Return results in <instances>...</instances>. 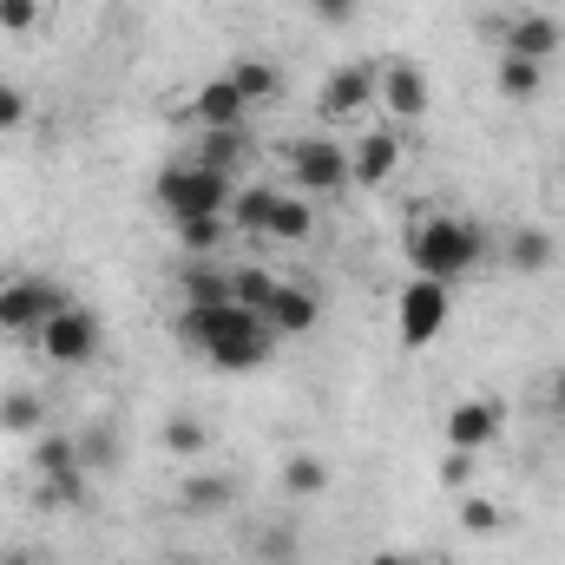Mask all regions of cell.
<instances>
[{
  "mask_svg": "<svg viewBox=\"0 0 565 565\" xmlns=\"http://www.w3.org/2000/svg\"><path fill=\"white\" fill-rule=\"evenodd\" d=\"M171 335L191 349V355H204L211 369H224V375H250V369H264L270 355H277V335L264 329V316L257 309H244V302H211V309H178L171 316Z\"/></svg>",
  "mask_w": 565,
  "mask_h": 565,
  "instance_id": "cell-1",
  "label": "cell"
},
{
  "mask_svg": "<svg viewBox=\"0 0 565 565\" xmlns=\"http://www.w3.org/2000/svg\"><path fill=\"white\" fill-rule=\"evenodd\" d=\"M408 264H415V277L454 289L460 277H473L480 264H493V231L473 224V217L434 211V217H422V224L408 231Z\"/></svg>",
  "mask_w": 565,
  "mask_h": 565,
  "instance_id": "cell-2",
  "label": "cell"
},
{
  "mask_svg": "<svg viewBox=\"0 0 565 565\" xmlns=\"http://www.w3.org/2000/svg\"><path fill=\"white\" fill-rule=\"evenodd\" d=\"M231 191H237V178H217V171H204L198 158H184V164H164V171L151 178V198H158V211H164L171 224L231 211Z\"/></svg>",
  "mask_w": 565,
  "mask_h": 565,
  "instance_id": "cell-3",
  "label": "cell"
},
{
  "mask_svg": "<svg viewBox=\"0 0 565 565\" xmlns=\"http://www.w3.org/2000/svg\"><path fill=\"white\" fill-rule=\"evenodd\" d=\"M282 171H289V191H302V198H329V191H349V184H355L349 145L329 139V132L289 139L282 145Z\"/></svg>",
  "mask_w": 565,
  "mask_h": 565,
  "instance_id": "cell-4",
  "label": "cell"
},
{
  "mask_svg": "<svg viewBox=\"0 0 565 565\" xmlns=\"http://www.w3.org/2000/svg\"><path fill=\"white\" fill-rule=\"evenodd\" d=\"M73 296L53 277H7L0 282V335L7 342H40V329L66 309Z\"/></svg>",
  "mask_w": 565,
  "mask_h": 565,
  "instance_id": "cell-5",
  "label": "cell"
},
{
  "mask_svg": "<svg viewBox=\"0 0 565 565\" xmlns=\"http://www.w3.org/2000/svg\"><path fill=\"white\" fill-rule=\"evenodd\" d=\"M53 369H86L99 349H106V322L86 309V302H66L46 329H40V342H33Z\"/></svg>",
  "mask_w": 565,
  "mask_h": 565,
  "instance_id": "cell-6",
  "label": "cell"
},
{
  "mask_svg": "<svg viewBox=\"0 0 565 565\" xmlns=\"http://www.w3.org/2000/svg\"><path fill=\"white\" fill-rule=\"evenodd\" d=\"M487 33H500V53H520V60H540L553 66L565 46V26L553 20V7H520V13H493Z\"/></svg>",
  "mask_w": 565,
  "mask_h": 565,
  "instance_id": "cell-7",
  "label": "cell"
},
{
  "mask_svg": "<svg viewBox=\"0 0 565 565\" xmlns=\"http://www.w3.org/2000/svg\"><path fill=\"white\" fill-rule=\"evenodd\" d=\"M375 106V60H349V66H335L322 86H316V119L322 126H349V119H362Z\"/></svg>",
  "mask_w": 565,
  "mask_h": 565,
  "instance_id": "cell-8",
  "label": "cell"
},
{
  "mask_svg": "<svg viewBox=\"0 0 565 565\" xmlns=\"http://www.w3.org/2000/svg\"><path fill=\"white\" fill-rule=\"evenodd\" d=\"M427 73L415 60H375V106L388 113V126H415L427 113Z\"/></svg>",
  "mask_w": 565,
  "mask_h": 565,
  "instance_id": "cell-9",
  "label": "cell"
},
{
  "mask_svg": "<svg viewBox=\"0 0 565 565\" xmlns=\"http://www.w3.org/2000/svg\"><path fill=\"white\" fill-rule=\"evenodd\" d=\"M447 316H454V289L447 282H427V277H415L402 289V302H395V322H402V342L408 349H427L447 329Z\"/></svg>",
  "mask_w": 565,
  "mask_h": 565,
  "instance_id": "cell-10",
  "label": "cell"
},
{
  "mask_svg": "<svg viewBox=\"0 0 565 565\" xmlns=\"http://www.w3.org/2000/svg\"><path fill=\"white\" fill-rule=\"evenodd\" d=\"M500 427H507V408H500L493 395H467V402H454V408H447L440 440H447L454 454H487V447L500 440Z\"/></svg>",
  "mask_w": 565,
  "mask_h": 565,
  "instance_id": "cell-11",
  "label": "cell"
},
{
  "mask_svg": "<svg viewBox=\"0 0 565 565\" xmlns=\"http://www.w3.org/2000/svg\"><path fill=\"white\" fill-rule=\"evenodd\" d=\"M257 316H264V329H270L277 342H296V335H309V329L322 322V296H316L309 282L282 277L277 289H270V302H264Z\"/></svg>",
  "mask_w": 565,
  "mask_h": 565,
  "instance_id": "cell-12",
  "label": "cell"
},
{
  "mask_svg": "<svg viewBox=\"0 0 565 565\" xmlns=\"http://www.w3.org/2000/svg\"><path fill=\"white\" fill-rule=\"evenodd\" d=\"M493 264L513 270V277H540V270L559 264V244L540 224H507V231H493Z\"/></svg>",
  "mask_w": 565,
  "mask_h": 565,
  "instance_id": "cell-13",
  "label": "cell"
},
{
  "mask_svg": "<svg viewBox=\"0 0 565 565\" xmlns=\"http://www.w3.org/2000/svg\"><path fill=\"white\" fill-rule=\"evenodd\" d=\"M191 158H198L204 171L244 184V171H250V158H257V139H250V126H211V132H198V151H191Z\"/></svg>",
  "mask_w": 565,
  "mask_h": 565,
  "instance_id": "cell-14",
  "label": "cell"
},
{
  "mask_svg": "<svg viewBox=\"0 0 565 565\" xmlns=\"http://www.w3.org/2000/svg\"><path fill=\"white\" fill-rule=\"evenodd\" d=\"M184 119L198 126V132H211V126H250V99L217 73V79H204L198 93H191V106H184Z\"/></svg>",
  "mask_w": 565,
  "mask_h": 565,
  "instance_id": "cell-15",
  "label": "cell"
},
{
  "mask_svg": "<svg viewBox=\"0 0 565 565\" xmlns=\"http://www.w3.org/2000/svg\"><path fill=\"white\" fill-rule=\"evenodd\" d=\"M349 164H355V184H362V191H382V184L402 171V139H395V126H375L369 139L349 151Z\"/></svg>",
  "mask_w": 565,
  "mask_h": 565,
  "instance_id": "cell-16",
  "label": "cell"
},
{
  "mask_svg": "<svg viewBox=\"0 0 565 565\" xmlns=\"http://www.w3.org/2000/svg\"><path fill=\"white\" fill-rule=\"evenodd\" d=\"M231 507H237V473H191V480H178V513L217 520Z\"/></svg>",
  "mask_w": 565,
  "mask_h": 565,
  "instance_id": "cell-17",
  "label": "cell"
},
{
  "mask_svg": "<svg viewBox=\"0 0 565 565\" xmlns=\"http://www.w3.org/2000/svg\"><path fill=\"white\" fill-rule=\"evenodd\" d=\"M493 93L513 99V106H533V99H546V66L520 60V53H500L493 60Z\"/></svg>",
  "mask_w": 565,
  "mask_h": 565,
  "instance_id": "cell-18",
  "label": "cell"
},
{
  "mask_svg": "<svg viewBox=\"0 0 565 565\" xmlns=\"http://www.w3.org/2000/svg\"><path fill=\"white\" fill-rule=\"evenodd\" d=\"M178 296H184L191 309L237 302V296H231V264H217V257H191V264H184V277H178Z\"/></svg>",
  "mask_w": 565,
  "mask_h": 565,
  "instance_id": "cell-19",
  "label": "cell"
},
{
  "mask_svg": "<svg viewBox=\"0 0 565 565\" xmlns=\"http://www.w3.org/2000/svg\"><path fill=\"white\" fill-rule=\"evenodd\" d=\"M224 79L250 99V113H257V106H270V99H282V66H277V60L244 53V60H231V66H224Z\"/></svg>",
  "mask_w": 565,
  "mask_h": 565,
  "instance_id": "cell-20",
  "label": "cell"
},
{
  "mask_svg": "<svg viewBox=\"0 0 565 565\" xmlns=\"http://www.w3.org/2000/svg\"><path fill=\"white\" fill-rule=\"evenodd\" d=\"M277 191L282 184H237V191H231V211H224L231 231H237V237H264V231H270V211H277Z\"/></svg>",
  "mask_w": 565,
  "mask_h": 565,
  "instance_id": "cell-21",
  "label": "cell"
},
{
  "mask_svg": "<svg viewBox=\"0 0 565 565\" xmlns=\"http://www.w3.org/2000/svg\"><path fill=\"white\" fill-rule=\"evenodd\" d=\"M277 480H282V493H289V500H322V493L335 487V467H329L322 454H289Z\"/></svg>",
  "mask_w": 565,
  "mask_h": 565,
  "instance_id": "cell-22",
  "label": "cell"
},
{
  "mask_svg": "<svg viewBox=\"0 0 565 565\" xmlns=\"http://www.w3.org/2000/svg\"><path fill=\"white\" fill-rule=\"evenodd\" d=\"M270 244H309L316 237V204L302 191H277V211H270Z\"/></svg>",
  "mask_w": 565,
  "mask_h": 565,
  "instance_id": "cell-23",
  "label": "cell"
},
{
  "mask_svg": "<svg viewBox=\"0 0 565 565\" xmlns=\"http://www.w3.org/2000/svg\"><path fill=\"white\" fill-rule=\"evenodd\" d=\"M0 434L40 440V434H46V402H40L33 388H7V395H0Z\"/></svg>",
  "mask_w": 565,
  "mask_h": 565,
  "instance_id": "cell-24",
  "label": "cell"
},
{
  "mask_svg": "<svg viewBox=\"0 0 565 565\" xmlns=\"http://www.w3.org/2000/svg\"><path fill=\"white\" fill-rule=\"evenodd\" d=\"M231 217L217 211V217H184L178 224V244H184V257H217V250H231Z\"/></svg>",
  "mask_w": 565,
  "mask_h": 565,
  "instance_id": "cell-25",
  "label": "cell"
},
{
  "mask_svg": "<svg viewBox=\"0 0 565 565\" xmlns=\"http://www.w3.org/2000/svg\"><path fill=\"white\" fill-rule=\"evenodd\" d=\"M158 447H164L171 460H198V454L211 447V427L198 422V415H164V422H158Z\"/></svg>",
  "mask_w": 565,
  "mask_h": 565,
  "instance_id": "cell-26",
  "label": "cell"
},
{
  "mask_svg": "<svg viewBox=\"0 0 565 565\" xmlns=\"http://www.w3.org/2000/svg\"><path fill=\"white\" fill-rule=\"evenodd\" d=\"M33 500H40L46 513H66V507L79 513V507H86V467H66V473H40V493H33Z\"/></svg>",
  "mask_w": 565,
  "mask_h": 565,
  "instance_id": "cell-27",
  "label": "cell"
},
{
  "mask_svg": "<svg viewBox=\"0 0 565 565\" xmlns=\"http://www.w3.org/2000/svg\"><path fill=\"white\" fill-rule=\"evenodd\" d=\"M277 282L282 277H277V270H264V264H231V296H237L244 309H264Z\"/></svg>",
  "mask_w": 565,
  "mask_h": 565,
  "instance_id": "cell-28",
  "label": "cell"
},
{
  "mask_svg": "<svg viewBox=\"0 0 565 565\" xmlns=\"http://www.w3.org/2000/svg\"><path fill=\"white\" fill-rule=\"evenodd\" d=\"M460 526L480 533V540H487V533H507V507L487 500V493H460Z\"/></svg>",
  "mask_w": 565,
  "mask_h": 565,
  "instance_id": "cell-29",
  "label": "cell"
},
{
  "mask_svg": "<svg viewBox=\"0 0 565 565\" xmlns=\"http://www.w3.org/2000/svg\"><path fill=\"white\" fill-rule=\"evenodd\" d=\"M250 553H257V565H296V533L289 526H264Z\"/></svg>",
  "mask_w": 565,
  "mask_h": 565,
  "instance_id": "cell-30",
  "label": "cell"
},
{
  "mask_svg": "<svg viewBox=\"0 0 565 565\" xmlns=\"http://www.w3.org/2000/svg\"><path fill=\"white\" fill-rule=\"evenodd\" d=\"M46 20V0H0V26L7 33H40Z\"/></svg>",
  "mask_w": 565,
  "mask_h": 565,
  "instance_id": "cell-31",
  "label": "cell"
},
{
  "mask_svg": "<svg viewBox=\"0 0 565 565\" xmlns=\"http://www.w3.org/2000/svg\"><path fill=\"white\" fill-rule=\"evenodd\" d=\"M316 26H355L362 20V0H302Z\"/></svg>",
  "mask_w": 565,
  "mask_h": 565,
  "instance_id": "cell-32",
  "label": "cell"
},
{
  "mask_svg": "<svg viewBox=\"0 0 565 565\" xmlns=\"http://www.w3.org/2000/svg\"><path fill=\"white\" fill-rule=\"evenodd\" d=\"M440 480H447V487H467V480H473V454H454V447H447V460H440Z\"/></svg>",
  "mask_w": 565,
  "mask_h": 565,
  "instance_id": "cell-33",
  "label": "cell"
},
{
  "mask_svg": "<svg viewBox=\"0 0 565 565\" xmlns=\"http://www.w3.org/2000/svg\"><path fill=\"white\" fill-rule=\"evenodd\" d=\"M13 126H26V99L13 86H0V132H13Z\"/></svg>",
  "mask_w": 565,
  "mask_h": 565,
  "instance_id": "cell-34",
  "label": "cell"
},
{
  "mask_svg": "<svg viewBox=\"0 0 565 565\" xmlns=\"http://www.w3.org/2000/svg\"><path fill=\"white\" fill-rule=\"evenodd\" d=\"M546 408H553V415L565 422V362L553 369V375H546Z\"/></svg>",
  "mask_w": 565,
  "mask_h": 565,
  "instance_id": "cell-35",
  "label": "cell"
},
{
  "mask_svg": "<svg viewBox=\"0 0 565 565\" xmlns=\"http://www.w3.org/2000/svg\"><path fill=\"white\" fill-rule=\"evenodd\" d=\"M369 565H434V559H422V553H395V546H388V553H375Z\"/></svg>",
  "mask_w": 565,
  "mask_h": 565,
  "instance_id": "cell-36",
  "label": "cell"
},
{
  "mask_svg": "<svg viewBox=\"0 0 565 565\" xmlns=\"http://www.w3.org/2000/svg\"><path fill=\"white\" fill-rule=\"evenodd\" d=\"M0 565H40V559H33L26 546H7V553H0Z\"/></svg>",
  "mask_w": 565,
  "mask_h": 565,
  "instance_id": "cell-37",
  "label": "cell"
},
{
  "mask_svg": "<svg viewBox=\"0 0 565 565\" xmlns=\"http://www.w3.org/2000/svg\"><path fill=\"white\" fill-rule=\"evenodd\" d=\"M158 565H204V559H198V553H164Z\"/></svg>",
  "mask_w": 565,
  "mask_h": 565,
  "instance_id": "cell-38",
  "label": "cell"
},
{
  "mask_svg": "<svg viewBox=\"0 0 565 565\" xmlns=\"http://www.w3.org/2000/svg\"><path fill=\"white\" fill-rule=\"evenodd\" d=\"M533 7H559V0H533Z\"/></svg>",
  "mask_w": 565,
  "mask_h": 565,
  "instance_id": "cell-39",
  "label": "cell"
}]
</instances>
